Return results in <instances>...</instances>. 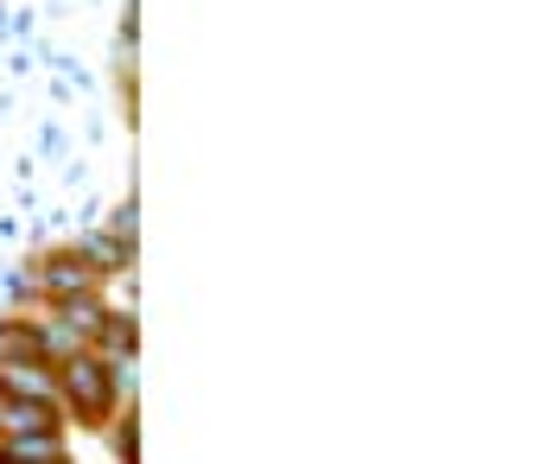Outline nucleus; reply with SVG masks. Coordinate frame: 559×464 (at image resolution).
Returning a JSON list of instances; mask_svg holds the SVG:
<instances>
[{
	"label": "nucleus",
	"mask_w": 559,
	"mask_h": 464,
	"mask_svg": "<svg viewBox=\"0 0 559 464\" xmlns=\"http://www.w3.org/2000/svg\"><path fill=\"white\" fill-rule=\"evenodd\" d=\"M103 229H108V236H115V242H128V249H134V242H140V198H134V191H128V198L115 204V216H108Z\"/></svg>",
	"instance_id": "9d476101"
},
{
	"label": "nucleus",
	"mask_w": 559,
	"mask_h": 464,
	"mask_svg": "<svg viewBox=\"0 0 559 464\" xmlns=\"http://www.w3.org/2000/svg\"><path fill=\"white\" fill-rule=\"evenodd\" d=\"M64 427V407H45V401H13V394H0V439H13V432H58Z\"/></svg>",
	"instance_id": "6e6552de"
},
{
	"label": "nucleus",
	"mask_w": 559,
	"mask_h": 464,
	"mask_svg": "<svg viewBox=\"0 0 559 464\" xmlns=\"http://www.w3.org/2000/svg\"><path fill=\"white\" fill-rule=\"evenodd\" d=\"M70 249H76L83 261H90V274H96V281H115V274H134V249H128V242H115L108 229H90V236H76Z\"/></svg>",
	"instance_id": "423d86ee"
},
{
	"label": "nucleus",
	"mask_w": 559,
	"mask_h": 464,
	"mask_svg": "<svg viewBox=\"0 0 559 464\" xmlns=\"http://www.w3.org/2000/svg\"><path fill=\"white\" fill-rule=\"evenodd\" d=\"M0 464H70V439L58 432H13L0 439Z\"/></svg>",
	"instance_id": "39448f33"
},
{
	"label": "nucleus",
	"mask_w": 559,
	"mask_h": 464,
	"mask_svg": "<svg viewBox=\"0 0 559 464\" xmlns=\"http://www.w3.org/2000/svg\"><path fill=\"white\" fill-rule=\"evenodd\" d=\"M26 281H33L38 306H58V299H76V293H103V281L90 274V261L76 249H45L33 267H26Z\"/></svg>",
	"instance_id": "f03ea898"
},
{
	"label": "nucleus",
	"mask_w": 559,
	"mask_h": 464,
	"mask_svg": "<svg viewBox=\"0 0 559 464\" xmlns=\"http://www.w3.org/2000/svg\"><path fill=\"white\" fill-rule=\"evenodd\" d=\"M108 452H115V464H140V414H134V401L108 420Z\"/></svg>",
	"instance_id": "1a4fd4ad"
},
{
	"label": "nucleus",
	"mask_w": 559,
	"mask_h": 464,
	"mask_svg": "<svg viewBox=\"0 0 559 464\" xmlns=\"http://www.w3.org/2000/svg\"><path fill=\"white\" fill-rule=\"evenodd\" d=\"M58 407H64V427L103 432L128 401H121V389H115V376L96 350H76V357L58 362Z\"/></svg>",
	"instance_id": "f257e3e1"
},
{
	"label": "nucleus",
	"mask_w": 559,
	"mask_h": 464,
	"mask_svg": "<svg viewBox=\"0 0 559 464\" xmlns=\"http://www.w3.org/2000/svg\"><path fill=\"white\" fill-rule=\"evenodd\" d=\"M103 362H134L140 357V319L134 312H121V306H108L103 331H96V344H90Z\"/></svg>",
	"instance_id": "0eeeda50"
},
{
	"label": "nucleus",
	"mask_w": 559,
	"mask_h": 464,
	"mask_svg": "<svg viewBox=\"0 0 559 464\" xmlns=\"http://www.w3.org/2000/svg\"><path fill=\"white\" fill-rule=\"evenodd\" d=\"M0 394L58 407V369H51V362H38V357H13V350H0Z\"/></svg>",
	"instance_id": "7ed1b4c3"
},
{
	"label": "nucleus",
	"mask_w": 559,
	"mask_h": 464,
	"mask_svg": "<svg viewBox=\"0 0 559 464\" xmlns=\"http://www.w3.org/2000/svg\"><path fill=\"white\" fill-rule=\"evenodd\" d=\"M45 319L64 331L76 350H90L96 344V331L108 319V293H76V299H58V306H45Z\"/></svg>",
	"instance_id": "20e7f679"
}]
</instances>
